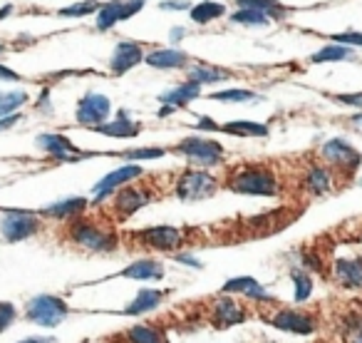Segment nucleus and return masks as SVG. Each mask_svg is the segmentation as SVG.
Instances as JSON below:
<instances>
[{"label":"nucleus","instance_id":"f257e3e1","mask_svg":"<svg viewBox=\"0 0 362 343\" xmlns=\"http://www.w3.org/2000/svg\"><path fill=\"white\" fill-rule=\"evenodd\" d=\"M226 187L236 194H246V197H276V194H281V182H278L276 172L263 164H243L228 172Z\"/></svg>","mask_w":362,"mask_h":343},{"label":"nucleus","instance_id":"f03ea898","mask_svg":"<svg viewBox=\"0 0 362 343\" xmlns=\"http://www.w3.org/2000/svg\"><path fill=\"white\" fill-rule=\"evenodd\" d=\"M65 237L70 244L85 249V252H95V254H110L119 247V237H117L115 229L92 222V219H87V217H77V219H72V222H67Z\"/></svg>","mask_w":362,"mask_h":343},{"label":"nucleus","instance_id":"7ed1b4c3","mask_svg":"<svg viewBox=\"0 0 362 343\" xmlns=\"http://www.w3.org/2000/svg\"><path fill=\"white\" fill-rule=\"evenodd\" d=\"M129 237L141 249H149V252H159V254H176L187 244V232L181 227H171V224L139 229V232H132Z\"/></svg>","mask_w":362,"mask_h":343},{"label":"nucleus","instance_id":"20e7f679","mask_svg":"<svg viewBox=\"0 0 362 343\" xmlns=\"http://www.w3.org/2000/svg\"><path fill=\"white\" fill-rule=\"evenodd\" d=\"M221 182L214 177L209 169H197V167H189L179 174L174 184V194L184 202H199V199L214 197L218 192Z\"/></svg>","mask_w":362,"mask_h":343},{"label":"nucleus","instance_id":"39448f33","mask_svg":"<svg viewBox=\"0 0 362 343\" xmlns=\"http://www.w3.org/2000/svg\"><path fill=\"white\" fill-rule=\"evenodd\" d=\"M70 316V306L65 298L52 296V293H40L33 296L25 303V318L35 326L42 328H57L65 318Z\"/></svg>","mask_w":362,"mask_h":343},{"label":"nucleus","instance_id":"423d86ee","mask_svg":"<svg viewBox=\"0 0 362 343\" xmlns=\"http://www.w3.org/2000/svg\"><path fill=\"white\" fill-rule=\"evenodd\" d=\"M320 159L330 167L337 174H345V177H352L362 164V154L350 145L347 140H327L325 145L320 147Z\"/></svg>","mask_w":362,"mask_h":343},{"label":"nucleus","instance_id":"0eeeda50","mask_svg":"<svg viewBox=\"0 0 362 343\" xmlns=\"http://www.w3.org/2000/svg\"><path fill=\"white\" fill-rule=\"evenodd\" d=\"M266 321L271 323L278 331L293 333V336H310V333L317 331V318L313 311H305V308H288L281 306L266 316Z\"/></svg>","mask_w":362,"mask_h":343},{"label":"nucleus","instance_id":"6e6552de","mask_svg":"<svg viewBox=\"0 0 362 343\" xmlns=\"http://www.w3.org/2000/svg\"><path fill=\"white\" fill-rule=\"evenodd\" d=\"M176 152L202 169L221 164L223 159V145L216 140H206V137H187L176 145Z\"/></svg>","mask_w":362,"mask_h":343},{"label":"nucleus","instance_id":"1a4fd4ad","mask_svg":"<svg viewBox=\"0 0 362 343\" xmlns=\"http://www.w3.org/2000/svg\"><path fill=\"white\" fill-rule=\"evenodd\" d=\"M42 229V222L35 212H25V209H11L0 217V234L11 244L25 242V239L35 237Z\"/></svg>","mask_w":362,"mask_h":343},{"label":"nucleus","instance_id":"9d476101","mask_svg":"<svg viewBox=\"0 0 362 343\" xmlns=\"http://www.w3.org/2000/svg\"><path fill=\"white\" fill-rule=\"evenodd\" d=\"M209 321L214 328H231L248 321V308L231 293H221L209 306Z\"/></svg>","mask_w":362,"mask_h":343},{"label":"nucleus","instance_id":"9b49d317","mask_svg":"<svg viewBox=\"0 0 362 343\" xmlns=\"http://www.w3.org/2000/svg\"><path fill=\"white\" fill-rule=\"evenodd\" d=\"M110 115H112L110 97L100 95V92H85V95L80 97V102H77V110H75L77 122L85 125L87 130H92V127L107 122L110 120Z\"/></svg>","mask_w":362,"mask_h":343},{"label":"nucleus","instance_id":"f8f14e48","mask_svg":"<svg viewBox=\"0 0 362 343\" xmlns=\"http://www.w3.org/2000/svg\"><path fill=\"white\" fill-rule=\"evenodd\" d=\"M139 177H144V169H141V167H136V164L117 167V169H112L110 174H105V177L92 187L95 202H102V199H107V197H115L122 187H127V184L134 182V179H139Z\"/></svg>","mask_w":362,"mask_h":343},{"label":"nucleus","instance_id":"ddd939ff","mask_svg":"<svg viewBox=\"0 0 362 343\" xmlns=\"http://www.w3.org/2000/svg\"><path fill=\"white\" fill-rule=\"evenodd\" d=\"M151 199H156V192L149 187H122L119 192L112 197V212L119 219H129L132 214L144 209Z\"/></svg>","mask_w":362,"mask_h":343},{"label":"nucleus","instance_id":"4468645a","mask_svg":"<svg viewBox=\"0 0 362 343\" xmlns=\"http://www.w3.org/2000/svg\"><path fill=\"white\" fill-rule=\"evenodd\" d=\"M146 6V0H110L97 13V30H110L112 26L122 21H129L132 16Z\"/></svg>","mask_w":362,"mask_h":343},{"label":"nucleus","instance_id":"2eb2a0df","mask_svg":"<svg viewBox=\"0 0 362 343\" xmlns=\"http://www.w3.org/2000/svg\"><path fill=\"white\" fill-rule=\"evenodd\" d=\"M330 276L345 291H362V257L335 259L330 266Z\"/></svg>","mask_w":362,"mask_h":343},{"label":"nucleus","instance_id":"dca6fc26","mask_svg":"<svg viewBox=\"0 0 362 343\" xmlns=\"http://www.w3.org/2000/svg\"><path fill=\"white\" fill-rule=\"evenodd\" d=\"M221 293L243 296V298H248V301H256V303H276V298L271 296V291H268V288L253 276L228 279V281L221 286Z\"/></svg>","mask_w":362,"mask_h":343},{"label":"nucleus","instance_id":"f3484780","mask_svg":"<svg viewBox=\"0 0 362 343\" xmlns=\"http://www.w3.org/2000/svg\"><path fill=\"white\" fill-rule=\"evenodd\" d=\"M303 189L310 197H325L335 189V172L327 164H308L303 174Z\"/></svg>","mask_w":362,"mask_h":343},{"label":"nucleus","instance_id":"a211bd4d","mask_svg":"<svg viewBox=\"0 0 362 343\" xmlns=\"http://www.w3.org/2000/svg\"><path fill=\"white\" fill-rule=\"evenodd\" d=\"M141 60H144V50H141L139 43L119 40L110 57V70L115 72V75H124V72H129L132 67L139 65Z\"/></svg>","mask_w":362,"mask_h":343},{"label":"nucleus","instance_id":"6ab92c4d","mask_svg":"<svg viewBox=\"0 0 362 343\" xmlns=\"http://www.w3.org/2000/svg\"><path fill=\"white\" fill-rule=\"evenodd\" d=\"M164 274H166V269L159 259L144 257V259L132 262L129 266H124L117 276L129 279V281H159V279H164Z\"/></svg>","mask_w":362,"mask_h":343},{"label":"nucleus","instance_id":"aec40b11","mask_svg":"<svg viewBox=\"0 0 362 343\" xmlns=\"http://www.w3.org/2000/svg\"><path fill=\"white\" fill-rule=\"evenodd\" d=\"M37 147L42 152H47L50 157H55L57 162H75L80 159V150L75 147V142H70L65 135H57V132H50V135H40L37 137Z\"/></svg>","mask_w":362,"mask_h":343},{"label":"nucleus","instance_id":"412c9836","mask_svg":"<svg viewBox=\"0 0 362 343\" xmlns=\"http://www.w3.org/2000/svg\"><path fill=\"white\" fill-rule=\"evenodd\" d=\"M92 132H100V135H105V137H117V140H129V137L139 135L141 125L129 120V115H127L124 110H119L115 120H107V122H102V125L92 127Z\"/></svg>","mask_w":362,"mask_h":343},{"label":"nucleus","instance_id":"4be33fe9","mask_svg":"<svg viewBox=\"0 0 362 343\" xmlns=\"http://www.w3.org/2000/svg\"><path fill=\"white\" fill-rule=\"evenodd\" d=\"M164 298H166V291H161V288H141V291L127 303V308L122 313H124V316H141V313H149V311H154V308H159L161 303H164Z\"/></svg>","mask_w":362,"mask_h":343},{"label":"nucleus","instance_id":"5701e85b","mask_svg":"<svg viewBox=\"0 0 362 343\" xmlns=\"http://www.w3.org/2000/svg\"><path fill=\"white\" fill-rule=\"evenodd\" d=\"M144 62L149 67H156V70H179L189 62V55L179 47H161V50L144 55Z\"/></svg>","mask_w":362,"mask_h":343},{"label":"nucleus","instance_id":"b1692460","mask_svg":"<svg viewBox=\"0 0 362 343\" xmlns=\"http://www.w3.org/2000/svg\"><path fill=\"white\" fill-rule=\"evenodd\" d=\"M199 95H202V85L187 80V82H181V85L171 87V90L161 92L159 100L164 102V105H171V107H176V110H181V107H187L189 102L197 100Z\"/></svg>","mask_w":362,"mask_h":343},{"label":"nucleus","instance_id":"393cba45","mask_svg":"<svg viewBox=\"0 0 362 343\" xmlns=\"http://www.w3.org/2000/svg\"><path fill=\"white\" fill-rule=\"evenodd\" d=\"M87 209V199L85 197H70V199H62V202H55V204H47L42 209V217H52V219H72L82 217Z\"/></svg>","mask_w":362,"mask_h":343},{"label":"nucleus","instance_id":"a878e982","mask_svg":"<svg viewBox=\"0 0 362 343\" xmlns=\"http://www.w3.org/2000/svg\"><path fill=\"white\" fill-rule=\"evenodd\" d=\"M124 343H169L164 328L151 326V323H136L124 333Z\"/></svg>","mask_w":362,"mask_h":343},{"label":"nucleus","instance_id":"bb28decb","mask_svg":"<svg viewBox=\"0 0 362 343\" xmlns=\"http://www.w3.org/2000/svg\"><path fill=\"white\" fill-rule=\"evenodd\" d=\"M218 132H226V135H233V137H266L268 125H263V122L236 120V122H223V125H218Z\"/></svg>","mask_w":362,"mask_h":343},{"label":"nucleus","instance_id":"cd10ccee","mask_svg":"<svg viewBox=\"0 0 362 343\" xmlns=\"http://www.w3.org/2000/svg\"><path fill=\"white\" fill-rule=\"evenodd\" d=\"M291 281H293V298H296V303H305L313 296V286H315L313 276L303 266H293Z\"/></svg>","mask_w":362,"mask_h":343},{"label":"nucleus","instance_id":"c85d7f7f","mask_svg":"<svg viewBox=\"0 0 362 343\" xmlns=\"http://www.w3.org/2000/svg\"><path fill=\"white\" fill-rule=\"evenodd\" d=\"M236 6L243 8V11H256V13H263L273 21V18H283L288 13V8L278 0H236Z\"/></svg>","mask_w":362,"mask_h":343},{"label":"nucleus","instance_id":"c756f323","mask_svg":"<svg viewBox=\"0 0 362 343\" xmlns=\"http://www.w3.org/2000/svg\"><path fill=\"white\" fill-rule=\"evenodd\" d=\"M231 77V72L221 70L216 65H194L189 67V80L199 82V85H214V82H223Z\"/></svg>","mask_w":362,"mask_h":343},{"label":"nucleus","instance_id":"7c9ffc66","mask_svg":"<svg viewBox=\"0 0 362 343\" xmlns=\"http://www.w3.org/2000/svg\"><path fill=\"white\" fill-rule=\"evenodd\" d=\"M223 13H226V8H223L221 3H214V0H204V3H199V6H192L189 16H192V21L199 23V26H206V23H211V21H216V18H221Z\"/></svg>","mask_w":362,"mask_h":343},{"label":"nucleus","instance_id":"2f4dec72","mask_svg":"<svg viewBox=\"0 0 362 343\" xmlns=\"http://www.w3.org/2000/svg\"><path fill=\"white\" fill-rule=\"evenodd\" d=\"M352 57H355V50H352V47L332 43V45L320 47V50L310 57V62H337V60H352Z\"/></svg>","mask_w":362,"mask_h":343},{"label":"nucleus","instance_id":"473e14b6","mask_svg":"<svg viewBox=\"0 0 362 343\" xmlns=\"http://www.w3.org/2000/svg\"><path fill=\"white\" fill-rule=\"evenodd\" d=\"M28 102L25 90H8L0 92V117H13Z\"/></svg>","mask_w":362,"mask_h":343},{"label":"nucleus","instance_id":"72a5a7b5","mask_svg":"<svg viewBox=\"0 0 362 343\" xmlns=\"http://www.w3.org/2000/svg\"><path fill=\"white\" fill-rule=\"evenodd\" d=\"M342 338H345V343H362V313H345V318H342Z\"/></svg>","mask_w":362,"mask_h":343},{"label":"nucleus","instance_id":"f704fd0d","mask_svg":"<svg viewBox=\"0 0 362 343\" xmlns=\"http://www.w3.org/2000/svg\"><path fill=\"white\" fill-rule=\"evenodd\" d=\"M102 3L100 0H82V3H75V6H67L60 11L62 18H82V16H92V13H100Z\"/></svg>","mask_w":362,"mask_h":343},{"label":"nucleus","instance_id":"c9c22d12","mask_svg":"<svg viewBox=\"0 0 362 343\" xmlns=\"http://www.w3.org/2000/svg\"><path fill=\"white\" fill-rule=\"evenodd\" d=\"M211 100H218V102H253L258 100L256 92L251 90H238V87H233V90H221V92H211Z\"/></svg>","mask_w":362,"mask_h":343},{"label":"nucleus","instance_id":"e433bc0d","mask_svg":"<svg viewBox=\"0 0 362 343\" xmlns=\"http://www.w3.org/2000/svg\"><path fill=\"white\" fill-rule=\"evenodd\" d=\"M298 266H303L308 274L315 271V274H325V262H322V257L317 252H313V249H303L300 252V264Z\"/></svg>","mask_w":362,"mask_h":343},{"label":"nucleus","instance_id":"4c0bfd02","mask_svg":"<svg viewBox=\"0 0 362 343\" xmlns=\"http://www.w3.org/2000/svg\"><path fill=\"white\" fill-rule=\"evenodd\" d=\"M271 18L263 16V13H256V11H236L231 16V23H241V26H268Z\"/></svg>","mask_w":362,"mask_h":343},{"label":"nucleus","instance_id":"58836bf2","mask_svg":"<svg viewBox=\"0 0 362 343\" xmlns=\"http://www.w3.org/2000/svg\"><path fill=\"white\" fill-rule=\"evenodd\" d=\"M164 154H166L164 147H149V150H129L122 157H127V159H132V162H144V159H159V157H164Z\"/></svg>","mask_w":362,"mask_h":343},{"label":"nucleus","instance_id":"ea45409f","mask_svg":"<svg viewBox=\"0 0 362 343\" xmlns=\"http://www.w3.org/2000/svg\"><path fill=\"white\" fill-rule=\"evenodd\" d=\"M16 318H18V308L11 301H0V333H6L16 323Z\"/></svg>","mask_w":362,"mask_h":343},{"label":"nucleus","instance_id":"a19ab883","mask_svg":"<svg viewBox=\"0 0 362 343\" xmlns=\"http://www.w3.org/2000/svg\"><path fill=\"white\" fill-rule=\"evenodd\" d=\"M332 43H337V45H362V33H355V30H347V33H337V35H332Z\"/></svg>","mask_w":362,"mask_h":343},{"label":"nucleus","instance_id":"79ce46f5","mask_svg":"<svg viewBox=\"0 0 362 343\" xmlns=\"http://www.w3.org/2000/svg\"><path fill=\"white\" fill-rule=\"evenodd\" d=\"M335 100L342 102V105H347V107H357V110H362V92H352V95H337Z\"/></svg>","mask_w":362,"mask_h":343},{"label":"nucleus","instance_id":"37998d69","mask_svg":"<svg viewBox=\"0 0 362 343\" xmlns=\"http://www.w3.org/2000/svg\"><path fill=\"white\" fill-rule=\"evenodd\" d=\"M161 11H184V8H189L192 11V3H187V0H164V3H159Z\"/></svg>","mask_w":362,"mask_h":343},{"label":"nucleus","instance_id":"c03bdc74","mask_svg":"<svg viewBox=\"0 0 362 343\" xmlns=\"http://www.w3.org/2000/svg\"><path fill=\"white\" fill-rule=\"evenodd\" d=\"M0 80L3 82H21L23 77L18 75L16 70H11V67H6V65H0Z\"/></svg>","mask_w":362,"mask_h":343},{"label":"nucleus","instance_id":"a18cd8bd","mask_svg":"<svg viewBox=\"0 0 362 343\" xmlns=\"http://www.w3.org/2000/svg\"><path fill=\"white\" fill-rule=\"evenodd\" d=\"M174 259L179 264H187V266H192V269H202V262H199L197 257H189V254H174Z\"/></svg>","mask_w":362,"mask_h":343},{"label":"nucleus","instance_id":"49530a36","mask_svg":"<svg viewBox=\"0 0 362 343\" xmlns=\"http://www.w3.org/2000/svg\"><path fill=\"white\" fill-rule=\"evenodd\" d=\"M18 122H21V115H13V117H0V132L11 130V127H16Z\"/></svg>","mask_w":362,"mask_h":343},{"label":"nucleus","instance_id":"de8ad7c7","mask_svg":"<svg viewBox=\"0 0 362 343\" xmlns=\"http://www.w3.org/2000/svg\"><path fill=\"white\" fill-rule=\"evenodd\" d=\"M37 110H42V112H50V90H42L40 100H37Z\"/></svg>","mask_w":362,"mask_h":343},{"label":"nucleus","instance_id":"09e8293b","mask_svg":"<svg viewBox=\"0 0 362 343\" xmlns=\"http://www.w3.org/2000/svg\"><path fill=\"white\" fill-rule=\"evenodd\" d=\"M197 127H199V130H214V132H218V125L214 120H209V117H202V120L197 122Z\"/></svg>","mask_w":362,"mask_h":343},{"label":"nucleus","instance_id":"8fccbe9b","mask_svg":"<svg viewBox=\"0 0 362 343\" xmlns=\"http://www.w3.org/2000/svg\"><path fill=\"white\" fill-rule=\"evenodd\" d=\"M18 343H55V338H37V336H33V338H23V341H18Z\"/></svg>","mask_w":362,"mask_h":343},{"label":"nucleus","instance_id":"3c124183","mask_svg":"<svg viewBox=\"0 0 362 343\" xmlns=\"http://www.w3.org/2000/svg\"><path fill=\"white\" fill-rule=\"evenodd\" d=\"M350 125H355L357 130H362V112H357V115L350 117Z\"/></svg>","mask_w":362,"mask_h":343},{"label":"nucleus","instance_id":"603ef678","mask_svg":"<svg viewBox=\"0 0 362 343\" xmlns=\"http://www.w3.org/2000/svg\"><path fill=\"white\" fill-rule=\"evenodd\" d=\"M171 112H176V107H171V105H164L159 110V117H166V115H171Z\"/></svg>","mask_w":362,"mask_h":343},{"label":"nucleus","instance_id":"864d4df0","mask_svg":"<svg viewBox=\"0 0 362 343\" xmlns=\"http://www.w3.org/2000/svg\"><path fill=\"white\" fill-rule=\"evenodd\" d=\"M181 38H184V30H181V28H174V30H171V40H181Z\"/></svg>","mask_w":362,"mask_h":343},{"label":"nucleus","instance_id":"5fc2aeb1","mask_svg":"<svg viewBox=\"0 0 362 343\" xmlns=\"http://www.w3.org/2000/svg\"><path fill=\"white\" fill-rule=\"evenodd\" d=\"M11 13H13V6H6L3 11H0V21H3V18H8Z\"/></svg>","mask_w":362,"mask_h":343},{"label":"nucleus","instance_id":"6e6d98bb","mask_svg":"<svg viewBox=\"0 0 362 343\" xmlns=\"http://www.w3.org/2000/svg\"><path fill=\"white\" fill-rule=\"evenodd\" d=\"M3 50H6V45H3V43H0V52H3Z\"/></svg>","mask_w":362,"mask_h":343},{"label":"nucleus","instance_id":"4d7b16f0","mask_svg":"<svg viewBox=\"0 0 362 343\" xmlns=\"http://www.w3.org/2000/svg\"><path fill=\"white\" fill-rule=\"evenodd\" d=\"M360 184H362V179H360Z\"/></svg>","mask_w":362,"mask_h":343}]
</instances>
